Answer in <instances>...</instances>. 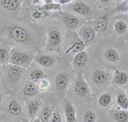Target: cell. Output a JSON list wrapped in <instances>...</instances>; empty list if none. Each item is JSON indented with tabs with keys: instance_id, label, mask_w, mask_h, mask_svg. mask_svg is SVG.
I'll use <instances>...</instances> for the list:
<instances>
[{
	"instance_id": "cell-1",
	"label": "cell",
	"mask_w": 128,
	"mask_h": 122,
	"mask_svg": "<svg viewBox=\"0 0 128 122\" xmlns=\"http://www.w3.org/2000/svg\"><path fill=\"white\" fill-rule=\"evenodd\" d=\"M8 40L20 45L30 44L32 41V34L26 28L20 25H12L6 31Z\"/></svg>"
},
{
	"instance_id": "cell-2",
	"label": "cell",
	"mask_w": 128,
	"mask_h": 122,
	"mask_svg": "<svg viewBox=\"0 0 128 122\" xmlns=\"http://www.w3.org/2000/svg\"><path fill=\"white\" fill-rule=\"evenodd\" d=\"M32 60V55L28 52L22 50L20 48L15 47L10 53V65L17 67H28Z\"/></svg>"
},
{
	"instance_id": "cell-3",
	"label": "cell",
	"mask_w": 128,
	"mask_h": 122,
	"mask_svg": "<svg viewBox=\"0 0 128 122\" xmlns=\"http://www.w3.org/2000/svg\"><path fill=\"white\" fill-rule=\"evenodd\" d=\"M74 91L76 96L80 97H86L90 95V88L82 75H80L76 78L74 85Z\"/></svg>"
},
{
	"instance_id": "cell-4",
	"label": "cell",
	"mask_w": 128,
	"mask_h": 122,
	"mask_svg": "<svg viewBox=\"0 0 128 122\" xmlns=\"http://www.w3.org/2000/svg\"><path fill=\"white\" fill-rule=\"evenodd\" d=\"M62 41V35L61 32L56 29H52L48 34V45L47 50L53 51L58 48Z\"/></svg>"
},
{
	"instance_id": "cell-5",
	"label": "cell",
	"mask_w": 128,
	"mask_h": 122,
	"mask_svg": "<svg viewBox=\"0 0 128 122\" xmlns=\"http://www.w3.org/2000/svg\"><path fill=\"white\" fill-rule=\"evenodd\" d=\"M80 35L81 37L82 41L84 43V45H89L95 40L96 37V32L94 31L93 28L90 26H84L80 29Z\"/></svg>"
},
{
	"instance_id": "cell-6",
	"label": "cell",
	"mask_w": 128,
	"mask_h": 122,
	"mask_svg": "<svg viewBox=\"0 0 128 122\" xmlns=\"http://www.w3.org/2000/svg\"><path fill=\"white\" fill-rule=\"evenodd\" d=\"M68 76L66 72H60L55 78L56 89L57 91L60 93L65 92L68 85Z\"/></svg>"
},
{
	"instance_id": "cell-7",
	"label": "cell",
	"mask_w": 128,
	"mask_h": 122,
	"mask_svg": "<svg viewBox=\"0 0 128 122\" xmlns=\"http://www.w3.org/2000/svg\"><path fill=\"white\" fill-rule=\"evenodd\" d=\"M71 9L74 12L77 13L80 16H87L92 11V8L88 4L84 3V2H76V3L73 4L71 5Z\"/></svg>"
},
{
	"instance_id": "cell-8",
	"label": "cell",
	"mask_w": 128,
	"mask_h": 122,
	"mask_svg": "<svg viewBox=\"0 0 128 122\" xmlns=\"http://www.w3.org/2000/svg\"><path fill=\"white\" fill-rule=\"evenodd\" d=\"M88 61V55L84 51L80 52V53H76L74 57L73 64L74 67L76 70L82 69L83 67L86 65V63Z\"/></svg>"
},
{
	"instance_id": "cell-9",
	"label": "cell",
	"mask_w": 128,
	"mask_h": 122,
	"mask_svg": "<svg viewBox=\"0 0 128 122\" xmlns=\"http://www.w3.org/2000/svg\"><path fill=\"white\" fill-rule=\"evenodd\" d=\"M108 16L107 14L96 18L93 23V27H92L95 32L101 33L106 30L107 27H108Z\"/></svg>"
},
{
	"instance_id": "cell-10",
	"label": "cell",
	"mask_w": 128,
	"mask_h": 122,
	"mask_svg": "<svg viewBox=\"0 0 128 122\" xmlns=\"http://www.w3.org/2000/svg\"><path fill=\"white\" fill-rule=\"evenodd\" d=\"M10 67L9 68V71H8V79L10 80V83H17L18 80L20 78L22 73H24V70L20 67H17V66L14 65H10Z\"/></svg>"
},
{
	"instance_id": "cell-11",
	"label": "cell",
	"mask_w": 128,
	"mask_h": 122,
	"mask_svg": "<svg viewBox=\"0 0 128 122\" xmlns=\"http://www.w3.org/2000/svg\"><path fill=\"white\" fill-rule=\"evenodd\" d=\"M64 113L66 117V122H77L75 108L70 102H67L64 105Z\"/></svg>"
},
{
	"instance_id": "cell-12",
	"label": "cell",
	"mask_w": 128,
	"mask_h": 122,
	"mask_svg": "<svg viewBox=\"0 0 128 122\" xmlns=\"http://www.w3.org/2000/svg\"><path fill=\"white\" fill-rule=\"evenodd\" d=\"M108 78L109 74L102 70H98L92 74V80L95 84H98V85H102V84H106L108 81Z\"/></svg>"
},
{
	"instance_id": "cell-13",
	"label": "cell",
	"mask_w": 128,
	"mask_h": 122,
	"mask_svg": "<svg viewBox=\"0 0 128 122\" xmlns=\"http://www.w3.org/2000/svg\"><path fill=\"white\" fill-rule=\"evenodd\" d=\"M62 22L66 27L71 29H75L78 28L80 23V20L77 16L71 15V14H63L62 15Z\"/></svg>"
},
{
	"instance_id": "cell-14",
	"label": "cell",
	"mask_w": 128,
	"mask_h": 122,
	"mask_svg": "<svg viewBox=\"0 0 128 122\" xmlns=\"http://www.w3.org/2000/svg\"><path fill=\"white\" fill-rule=\"evenodd\" d=\"M35 61L44 68H50L54 65V59L47 54H40L35 58Z\"/></svg>"
},
{
	"instance_id": "cell-15",
	"label": "cell",
	"mask_w": 128,
	"mask_h": 122,
	"mask_svg": "<svg viewBox=\"0 0 128 122\" xmlns=\"http://www.w3.org/2000/svg\"><path fill=\"white\" fill-rule=\"evenodd\" d=\"M7 110L10 114L13 115V116H19L22 113V107L18 101L12 100L8 104Z\"/></svg>"
},
{
	"instance_id": "cell-16",
	"label": "cell",
	"mask_w": 128,
	"mask_h": 122,
	"mask_svg": "<svg viewBox=\"0 0 128 122\" xmlns=\"http://www.w3.org/2000/svg\"><path fill=\"white\" fill-rule=\"evenodd\" d=\"M2 7H4L6 10L9 11H16L19 10L22 2L18 0H2L0 1Z\"/></svg>"
},
{
	"instance_id": "cell-17",
	"label": "cell",
	"mask_w": 128,
	"mask_h": 122,
	"mask_svg": "<svg viewBox=\"0 0 128 122\" xmlns=\"http://www.w3.org/2000/svg\"><path fill=\"white\" fill-rule=\"evenodd\" d=\"M84 47H86V45L82 41V40L80 38H76L75 40L73 41L72 45L70 46L66 53H78L80 52L84 51Z\"/></svg>"
},
{
	"instance_id": "cell-18",
	"label": "cell",
	"mask_w": 128,
	"mask_h": 122,
	"mask_svg": "<svg viewBox=\"0 0 128 122\" xmlns=\"http://www.w3.org/2000/svg\"><path fill=\"white\" fill-rule=\"evenodd\" d=\"M38 90L37 88V84L32 82H28L22 89V94L26 96H34L38 94Z\"/></svg>"
},
{
	"instance_id": "cell-19",
	"label": "cell",
	"mask_w": 128,
	"mask_h": 122,
	"mask_svg": "<svg viewBox=\"0 0 128 122\" xmlns=\"http://www.w3.org/2000/svg\"><path fill=\"white\" fill-rule=\"evenodd\" d=\"M40 107V102L38 100L34 99V100L30 101L29 103L28 104V114L29 118H34L37 114Z\"/></svg>"
},
{
	"instance_id": "cell-20",
	"label": "cell",
	"mask_w": 128,
	"mask_h": 122,
	"mask_svg": "<svg viewBox=\"0 0 128 122\" xmlns=\"http://www.w3.org/2000/svg\"><path fill=\"white\" fill-rule=\"evenodd\" d=\"M128 81L127 73L125 71H116L114 76L113 83L116 85H125Z\"/></svg>"
},
{
	"instance_id": "cell-21",
	"label": "cell",
	"mask_w": 128,
	"mask_h": 122,
	"mask_svg": "<svg viewBox=\"0 0 128 122\" xmlns=\"http://www.w3.org/2000/svg\"><path fill=\"white\" fill-rule=\"evenodd\" d=\"M10 49L4 45L0 46V64L6 65L10 62Z\"/></svg>"
},
{
	"instance_id": "cell-22",
	"label": "cell",
	"mask_w": 128,
	"mask_h": 122,
	"mask_svg": "<svg viewBox=\"0 0 128 122\" xmlns=\"http://www.w3.org/2000/svg\"><path fill=\"white\" fill-rule=\"evenodd\" d=\"M53 107L46 106L43 108V110L40 113V116L38 119H40L41 122H50V119L51 113L53 112Z\"/></svg>"
},
{
	"instance_id": "cell-23",
	"label": "cell",
	"mask_w": 128,
	"mask_h": 122,
	"mask_svg": "<svg viewBox=\"0 0 128 122\" xmlns=\"http://www.w3.org/2000/svg\"><path fill=\"white\" fill-rule=\"evenodd\" d=\"M98 103L102 107H108L112 103V96L109 93H104L98 98Z\"/></svg>"
},
{
	"instance_id": "cell-24",
	"label": "cell",
	"mask_w": 128,
	"mask_h": 122,
	"mask_svg": "<svg viewBox=\"0 0 128 122\" xmlns=\"http://www.w3.org/2000/svg\"><path fill=\"white\" fill-rule=\"evenodd\" d=\"M44 72L40 69H35L31 71L30 73V79L32 83H38L41 80L44 79Z\"/></svg>"
},
{
	"instance_id": "cell-25",
	"label": "cell",
	"mask_w": 128,
	"mask_h": 122,
	"mask_svg": "<svg viewBox=\"0 0 128 122\" xmlns=\"http://www.w3.org/2000/svg\"><path fill=\"white\" fill-rule=\"evenodd\" d=\"M40 10H43L44 12H49V11H56V10H61V5L58 3H55V2L51 1L50 3L44 4L40 7Z\"/></svg>"
},
{
	"instance_id": "cell-26",
	"label": "cell",
	"mask_w": 128,
	"mask_h": 122,
	"mask_svg": "<svg viewBox=\"0 0 128 122\" xmlns=\"http://www.w3.org/2000/svg\"><path fill=\"white\" fill-rule=\"evenodd\" d=\"M104 57L105 59H107L109 62H116L119 60L120 56H119V53H117L114 49L113 48H109L108 49L106 52L104 53Z\"/></svg>"
},
{
	"instance_id": "cell-27",
	"label": "cell",
	"mask_w": 128,
	"mask_h": 122,
	"mask_svg": "<svg viewBox=\"0 0 128 122\" xmlns=\"http://www.w3.org/2000/svg\"><path fill=\"white\" fill-rule=\"evenodd\" d=\"M117 104L124 110H127L128 108V99L127 96L125 94H120L116 97Z\"/></svg>"
},
{
	"instance_id": "cell-28",
	"label": "cell",
	"mask_w": 128,
	"mask_h": 122,
	"mask_svg": "<svg viewBox=\"0 0 128 122\" xmlns=\"http://www.w3.org/2000/svg\"><path fill=\"white\" fill-rule=\"evenodd\" d=\"M114 118L117 122H126L128 119V113L126 111H115L114 113Z\"/></svg>"
},
{
	"instance_id": "cell-29",
	"label": "cell",
	"mask_w": 128,
	"mask_h": 122,
	"mask_svg": "<svg viewBox=\"0 0 128 122\" xmlns=\"http://www.w3.org/2000/svg\"><path fill=\"white\" fill-rule=\"evenodd\" d=\"M114 29L118 34H122L127 31V24L123 21H117L114 23Z\"/></svg>"
},
{
	"instance_id": "cell-30",
	"label": "cell",
	"mask_w": 128,
	"mask_h": 122,
	"mask_svg": "<svg viewBox=\"0 0 128 122\" xmlns=\"http://www.w3.org/2000/svg\"><path fill=\"white\" fill-rule=\"evenodd\" d=\"M96 113L92 110H88L84 113V117H83V120L84 122H95L96 120Z\"/></svg>"
},
{
	"instance_id": "cell-31",
	"label": "cell",
	"mask_w": 128,
	"mask_h": 122,
	"mask_svg": "<svg viewBox=\"0 0 128 122\" xmlns=\"http://www.w3.org/2000/svg\"><path fill=\"white\" fill-rule=\"evenodd\" d=\"M37 88H38V91L41 92H46L50 89V83L45 79L41 80L37 84Z\"/></svg>"
},
{
	"instance_id": "cell-32",
	"label": "cell",
	"mask_w": 128,
	"mask_h": 122,
	"mask_svg": "<svg viewBox=\"0 0 128 122\" xmlns=\"http://www.w3.org/2000/svg\"><path fill=\"white\" fill-rule=\"evenodd\" d=\"M45 16H46V12H44L43 10H41L40 9V10H34V11L32 12V18H34V19H36V20L42 19V18H44Z\"/></svg>"
},
{
	"instance_id": "cell-33",
	"label": "cell",
	"mask_w": 128,
	"mask_h": 122,
	"mask_svg": "<svg viewBox=\"0 0 128 122\" xmlns=\"http://www.w3.org/2000/svg\"><path fill=\"white\" fill-rule=\"evenodd\" d=\"M50 122H62V117L60 113L57 110H54L51 113L50 119Z\"/></svg>"
},
{
	"instance_id": "cell-34",
	"label": "cell",
	"mask_w": 128,
	"mask_h": 122,
	"mask_svg": "<svg viewBox=\"0 0 128 122\" xmlns=\"http://www.w3.org/2000/svg\"><path fill=\"white\" fill-rule=\"evenodd\" d=\"M57 3L59 4L60 5H64V4H69L70 3V0H60Z\"/></svg>"
},
{
	"instance_id": "cell-35",
	"label": "cell",
	"mask_w": 128,
	"mask_h": 122,
	"mask_svg": "<svg viewBox=\"0 0 128 122\" xmlns=\"http://www.w3.org/2000/svg\"><path fill=\"white\" fill-rule=\"evenodd\" d=\"M2 101H3V93L0 90V104L2 103Z\"/></svg>"
},
{
	"instance_id": "cell-36",
	"label": "cell",
	"mask_w": 128,
	"mask_h": 122,
	"mask_svg": "<svg viewBox=\"0 0 128 122\" xmlns=\"http://www.w3.org/2000/svg\"><path fill=\"white\" fill-rule=\"evenodd\" d=\"M32 122H41V121H40V119H38V118H37V119H34Z\"/></svg>"
},
{
	"instance_id": "cell-37",
	"label": "cell",
	"mask_w": 128,
	"mask_h": 122,
	"mask_svg": "<svg viewBox=\"0 0 128 122\" xmlns=\"http://www.w3.org/2000/svg\"><path fill=\"white\" fill-rule=\"evenodd\" d=\"M1 73H2V69H1V67H0V78H1Z\"/></svg>"
}]
</instances>
